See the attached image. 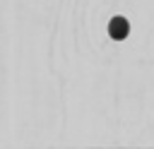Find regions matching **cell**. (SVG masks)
Returning a JSON list of instances; mask_svg holds the SVG:
<instances>
[{
    "instance_id": "obj_1",
    "label": "cell",
    "mask_w": 154,
    "mask_h": 149,
    "mask_svg": "<svg viewBox=\"0 0 154 149\" xmlns=\"http://www.w3.org/2000/svg\"><path fill=\"white\" fill-rule=\"evenodd\" d=\"M111 34H113L116 38H123V36L128 34V22H125V19H113V24H111Z\"/></svg>"
}]
</instances>
